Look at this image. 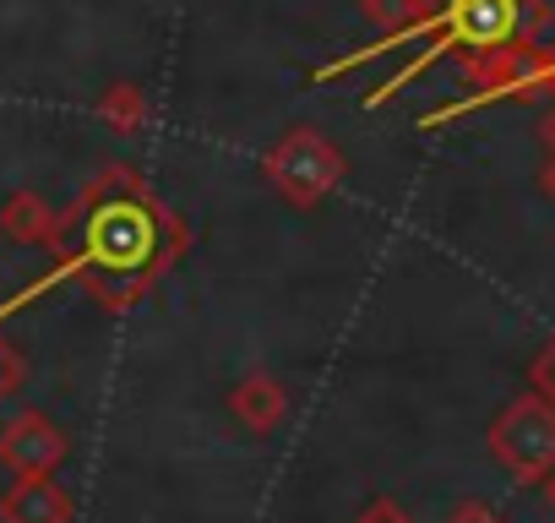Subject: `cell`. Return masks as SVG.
Here are the masks:
<instances>
[{"instance_id": "cell-4", "label": "cell", "mask_w": 555, "mask_h": 523, "mask_svg": "<svg viewBox=\"0 0 555 523\" xmlns=\"http://www.w3.org/2000/svg\"><path fill=\"white\" fill-rule=\"evenodd\" d=\"M544 142H550V153H555V110H550V120H544Z\"/></svg>"}, {"instance_id": "cell-2", "label": "cell", "mask_w": 555, "mask_h": 523, "mask_svg": "<svg viewBox=\"0 0 555 523\" xmlns=\"http://www.w3.org/2000/svg\"><path fill=\"white\" fill-rule=\"evenodd\" d=\"M533 382H539V393H544V404L555 409V339L544 344V355L533 360Z\"/></svg>"}, {"instance_id": "cell-3", "label": "cell", "mask_w": 555, "mask_h": 523, "mask_svg": "<svg viewBox=\"0 0 555 523\" xmlns=\"http://www.w3.org/2000/svg\"><path fill=\"white\" fill-rule=\"evenodd\" d=\"M544 191H550V196H555V158H550V164H544Z\"/></svg>"}, {"instance_id": "cell-1", "label": "cell", "mask_w": 555, "mask_h": 523, "mask_svg": "<svg viewBox=\"0 0 555 523\" xmlns=\"http://www.w3.org/2000/svg\"><path fill=\"white\" fill-rule=\"evenodd\" d=\"M501 452L517 463V469H544L555 458V409L544 398H517L501 420Z\"/></svg>"}]
</instances>
